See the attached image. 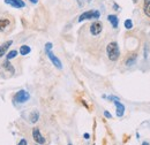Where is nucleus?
<instances>
[{
	"label": "nucleus",
	"mask_w": 150,
	"mask_h": 145,
	"mask_svg": "<svg viewBox=\"0 0 150 145\" xmlns=\"http://www.w3.org/2000/svg\"><path fill=\"white\" fill-rule=\"evenodd\" d=\"M106 53L108 56L111 61H117L120 56V51H119V46L117 42H111L110 44H108L106 46Z\"/></svg>",
	"instance_id": "f257e3e1"
},
{
	"label": "nucleus",
	"mask_w": 150,
	"mask_h": 145,
	"mask_svg": "<svg viewBox=\"0 0 150 145\" xmlns=\"http://www.w3.org/2000/svg\"><path fill=\"white\" fill-rule=\"evenodd\" d=\"M100 18V13L99 11H87V12H83L80 16H79V22H83V21H87V20H98Z\"/></svg>",
	"instance_id": "f03ea898"
},
{
	"label": "nucleus",
	"mask_w": 150,
	"mask_h": 145,
	"mask_svg": "<svg viewBox=\"0 0 150 145\" xmlns=\"http://www.w3.org/2000/svg\"><path fill=\"white\" fill-rule=\"evenodd\" d=\"M30 99V93L25 90H20L13 97V101L16 104H24Z\"/></svg>",
	"instance_id": "7ed1b4c3"
},
{
	"label": "nucleus",
	"mask_w": 150,
	"mask_h": 145,
	"mask_svg": "<svg viewBox=\"0 0 150 145\" xmlns=\"http://www.w3.org/2000/svg\"><path fill=\"white\" fill-rule=\"evenodd\" d=\"M102 30H103V24H102V22L95 21V22L91 23V25H90V34H91L93 36H98V35L102 32Z\"/></svg>",
	"instance_id": "20e7f679"
},
{
	"label": "nucleus",
	"mask_w": 150,
	"mask_h": 145,
	"mask_svg": "<svg viewBox=\"0 0 150 145\" xmlns=\"http://www.w3.org/2000/svg\"><path fill=\"white\" fill-rule=\"evenodd\" d=\"M46 54H47L49 59L51 60V62L53 63V66H54L56 68H58V69H62V63H61V61H60V59H59L58 56H56L51 51L46 52Z\"/></svg>",
	"instance_id": "39448f33"
},
{
	"label": "nucleus",
	"mask_w": 150,
	"mask_h": 145,
	"mask_svg": "<svg viewBox=\"0 0 150 145\" xmlns=\"http://www.w3.org/2000/svg\"><path fill=\"white\" fill-rule=\"evenodd\" d=\"M33 137H34V139H35V142L37 144H45V142H46V139L42 136V134H40L38 128L33 129Z\"/></svg>",
	"instance_id": "423d86ee"
},
{
	"label": "nucleus",
	"mask_w": 150,
	"mask_h": 145,
	"mask_svg": "<svg viewBox=\"0 0 150 145\" xmlns=\"http://www.w3.org/2000/svg\"><path fill=\"white\" fill-rule=\"evenodd\" d=\"M5 2L9 6H12L13 8H16V9H20V8H24L25 7V2L23 0H5Z\"/></svg>",
	"instance_id": "0eeeda50"
},
{
	"label": "nucleus",
	"mask_w": 150,
	"mask_h": 145,
	"mask_svg": "<svg viewBox=\"0 0 150 145\" xmlns=\"http://www.w3.org/2000/svg\"><path fill=\"white\" fill-rule=\"evenodd\" d=\"M115 108H117V116L118 118H121L124 114H125V105L120 103V100H114L113 101Z\"/></svg>",
	"instance_id": "6e6552de"
},
{
	"label": "nucleus",
	"mask_w": 150,
	"mask_h": 145,
	"mask_svg": "<svg viewBox=\"0 0 150 145\" xmlns=\"http://www.w3.org/2000/svg\"><path fill=\"white\" fill-rule=\"evenodd\" d=\"M12 44H13L12 40H7L6 43H4V44L0 45V58H2L5 55V53L8 51V49L12 46Z\"/></svg>",
	"instance_id": "1a4fd4ad"
},
{
	"label": "nucleus",
	"mask_w": 150,
	"mask_h": 145,
	"mask_svg": "<svg viewBox=\"0 0 150 145\" xmlns=\"http://www.w3.org/2000/svg\"><path fill=\"white\" fill-rule=\"evenodd\" d=\"M2 69L6 72H9L11 75H14L15 74V69H14V66H12L11 65V62H9V60H7V61H5L4 63H2Z\"/></svg>",
	"instance_id": "9d476101"
},
{
	"label": "nucleus",
	"mask_w": 150,
	"mask_h": 145,
	"mask_svg": "<svg viewBox=\"0 0 150 145\" xmlns=\"http://www.w3.org/2000/svg\"><path fill=\"white\" fill-rule=\"evenodd\" d=\"M108 21L111 23V25H112L113 29H117V28H118V25H119V18H118L117 15L110 14V15L108 16Z\"/></svg>",
	"instance_id": "9b49d317"
},
{
	"label": "nucleus",
	"mask_w": 150,
	"mask_h": 145,
	"mask_svg": "<svg viewBox=\"0 0 150 145\" xmlns=\"http://www.w3.org/2000/svg\"><path fill=\"white\" fill-rule=\"evenodd\" d=\"M9 24H11V22L8 18H0V31H5V29H7Z\"/></svg>",
	"instance_id": "f8f14e48"
},
{
	"label": "nucleus",
	"mask_w": 150,
	"mask_h": 145,
	"mask_svg": "<svg viewBox=\"0 0 150 145\" xmlns=\"http://www.w3.org/2000/svg\"><path fill=\"white\" fill-rule=\"evenodd\" d=\"M38 120H39V112H38V111L31 112V114H30V116H29V121H30L31 123H36V122H38Z\"/></svg>",
	"instance_id": "ddd939ff"
},
{
	"label": "nucleus",
	"mask_w": 150,
	"mask_h": 145,
	"mask_svg": "<svg viewBox=\"0 0 150 145\" xmlns=\"http://www.w3.org/2000/svg\"><path fill=\"white\" fill-rule=\"evenodd\" d=\"M20 54L21 55H28L30 52H31V47L30 46H28V45H22L21 47H20Z\"/></svg>",
	"instance_id": "4468645a"
},
{
	"label": "nucleus",
	"mask_w": 150,
	"mask_h": 145,
	"mask_svg": "<svg viewBox=\"0 0 150 145\" xmlns=\"http://www.w3.org/2000/svg\"><path fill=\"white\" fill-rule=\"evenodd\" d=\"M136 56H137L136 54H133V55H131V56H128V59L126 60V66H127V67H131V66H133V65L135 63Z\"/></svg>",
	"instance_id": "2eb2a0df"
},
{
	"label": "nucleus",
	"mask_w": 150,
	"mask_h": 145,
	"mask_svg": "<svg viewBox=\"0 0 150 145\" xmlns=\"http://www.w3.org/2000/svg\"><path fill=\"white\" fill-rule=\"evenodd\" d=\"M18 54H19V52H18L16 50H12V51H9V52L7 53V55H6V59L11 61L12 59H14V58H16V56H18Z\"/></svg>",
	"instance_id": "dca6fc26"
},
{
	"label": "nucleus",
	"mask_w": 150,
	"mask_h": 145,
	"mask_svg": "<svg viewBox=\"0 0 150 145\" xmlns=\"http://www.w3.org/2000/svg\"><path fill=\"white\" fill-rule=\"evenodd\" d=\"M144 14L150 18V0H146L144 2Z\"/></svg>",
	"instance_id": "f3484780"
},
{
	"label": "nucleus",
	"mask_w": 150,
	"mask_h": 145,
	"mask_svg": "<svg viewBox=\"0 0 150 145\" xmlns=\"http://www.w3.org/2000/svg\"><path fill=\"white\" fill-rule=\"evenodd\" d=\"M124 25H125V28L126 29H128V30H131L132 28H133V22H132L131 18H127L126 21H125V23H124Z\"/></svg>",
	"instance_id": "a211bd4d"
},
{
	"label": "nucleus",
	"mask_w": 150,
	"mask_h": 145,
	"mask_svg": "<svg viewBox=\"0 0 150 145\" xmlns=\"http://www.w3.org/2000/svg\"><path fill=\"white\" fill-rule=\"evenodd\" d=\"M52 47H53V44L52 43H46L45 44V52H49V51H51L52 50Z\"/></svg>",
	"instance_id": "6ab92c4d"
},
{
	"label": "nucleus",
	"mask_w": 150,
	"mask_h": 145,
	"mask_svg": "<svg viewBox=\"0 0 150 145\" xmlns=\"http://www.w3.org/2000/svg\"><path fill=\"white\" fill-rule=\"evenodd\" d=\"M104 116H105V118H108V119H112L111 113H109L108 111H104Z\"/></svg>",
	"instance_id": "aec40b11"
},
{
	"label": "nucleus",
	"mask_w": 150,
	"mask_h": 145,
	"mask_svg": "<svg viewBox=\"0 0 150 145\" xmlns=\"http://www.w3.org/2000/svg\"><path fill=\"white\" fill-rule=\"evenodd\" d=\"M27 144H28V143H27V141H25L24 138H23V139H21V141L19 142V145H27Z\"/></svg>",
	"instance_id": "412c9836"
},
{
	"label": "nucleus",
	"mask_w": 150,
	"mask_h": 145,
	"mask_svg": "<svg viewBox=\"0 0 150 145\" xmlns=\"http://www.w3.org/2000/svg\"><path fill=\"white\" fill-rule=\"evenodd\" d=\"M83 137H84V138H86V139H89V138H90V135H89V134H87V132H86V134H84V135H83Z\"/></svg>",
	"instance_id": "4be33fe9"
},
{
	"label": "nucleus",
	"mask_w": 150,
	"mask_h": 145,
	"mask_svg": "<svg viewBox=\"0 0 150 145\" xmlns=\"http://www.w3.org/2000/svg\"><path fill=\"white\" fill-rule=\"evenodd\" d=\"M77 1H79V6L82 7L83 6V0H77Z\"/></svg>",
	"instance_id": "5701e85b"
},
{
	"label": "nucleus",
	"mask_w": 150,
	"mask_h": 145,
	"mask_svg": "<svg viewBox=\"0 0 150 145\" xmlns=\"http://www.w3.org/2000/svg\"><path fill=\"white\" fill-rule=\"evenodd\" d=\"M28 1H30V2L34 4V5H36V4L38 2V0H28Z\"/></svg>",
	"instance_id": "b1692460"
},
{
	"label": "nucleus",
	"mask_w": 150,
	"mask_h": 145,
	"mask_svg": "<svg viewBox=\"0 0 150 145\" xmlns=\"http://www.w3.org/2000/svg\"><path fill=\"white\" fill-rule=\"evenodd\" d=\"M113 8H114V9H120V8H119V6H118L117 4H114V5H113Z\"/></svg>",
	"instance_id": "393cba45"
},
{
	"label": "nucleus",
	"mask_w": 150,
	"mask_h": 145,
	"mask_svg": "<svg viewBox=\"0 0 150 145\" xmlns=\"http://www.w3.org/2000/svg\"><path fill=\"white\" fill-rule=\"evenodd\" d=\"M133 1H134V2H137V0H133Z\"/></svg>",
	"instance_id": "a878e982"
}]
</instances>
